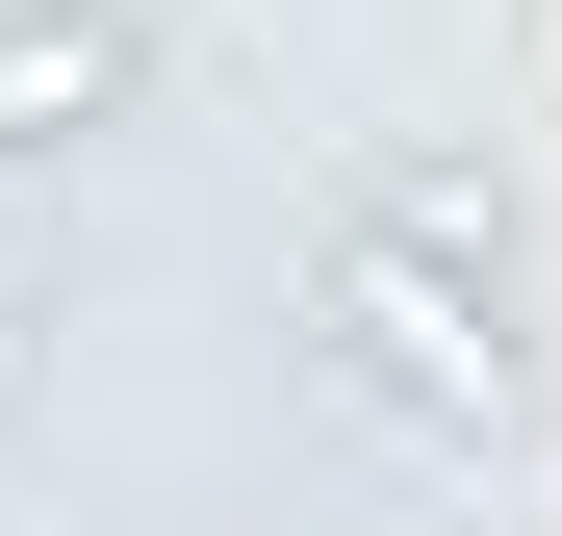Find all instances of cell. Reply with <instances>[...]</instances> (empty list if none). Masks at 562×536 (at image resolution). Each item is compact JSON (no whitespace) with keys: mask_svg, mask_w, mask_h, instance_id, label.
I'll list each match as a JSON object with an SVG mask.
<instances>
[{"mask_svg":"<svg viewBox=\"0 0 562 536\" xmlns=\"http://www.w3.org/2000/svg\"><path fill=\"white\" fill-rule=\"evenodd\" d=\"M128 103H154L128 0H0V153H103Z\"/></svg>","mask_w":562,"mask_h":536,"instance_id":"2","label":"cell"},{"mask_svg":"<svg viewBox=\"0 0 562 536\" xmlns=\"http://www.w3.org/2000/svg\"><path fill=\"white\" fill-rule=\"evenodd\" d=\"M307 332H333V384H384L409 434H512V230H486V179H384V205L307 255Z\"/></svg>","mask_w":562,"mask_h":536,"instance_id":"1","label":"cell"}]
</instances>
